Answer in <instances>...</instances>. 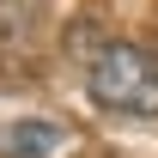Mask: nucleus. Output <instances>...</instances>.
Segmentation results:
<instances>
[{
  "label": "nucleus",
  "instance_id": "obj_2",
  "mask_svg": "<svg viewBox=\"0 0 158 158\" xmlns=\"http://www.w3.org/2000/svg\"><path fill=\"white\" fill-rule=\"evenodd\" d=\"M61 140L67 134L55 122H12V128H0V158H49Z\"/></svg>",
  "mask_w": 158,
  "mask_h": 158
},
{
  "label": "nucleus",
  "instance_id": "obj_1",
  "mask_svg": "<svg viewBox=\"0 0 158 158\" xmlns=\"http://www.w3.org/2000/svg\"><path fill=\"white\" fill-rule=\"evenodd\" d=\"M85 91L116 116H158V55H146L140 43H103L85 67Z\"/></svg>",
  "mask_w": 158,
  "mask_h": 158
},
{
  "label": "nucleus",
  "instance_id": "obj_3",
  "mask_svg": "<svg viewBox=\"0 0 158 158\" xmlns=\"http://www.w3.org/2000/svg\"><path fill=\"white\" fill-rule=\"evenodd\" d=\"M37 24H43V0H0V49L31 43Z\"/></svg>",
  "mask_w": 158,
  "mask_h": 158
}]
</instances>
